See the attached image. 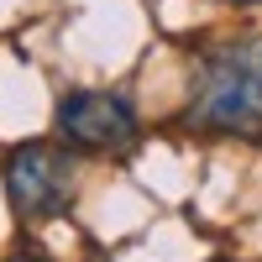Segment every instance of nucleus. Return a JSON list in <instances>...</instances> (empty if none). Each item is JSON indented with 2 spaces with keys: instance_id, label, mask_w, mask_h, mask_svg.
<instances>
[{
  "instance_id": "1",
  "label": "nucleus",
  "mask_w": 262,
  "mask_h": 262,
  "mask_svg": "<svg viewBox=\"0 0 262 262\" xmlns=\"http://www.w3.org/2000/svg\"><path fill=\"white\" fill-rule=\"evenodd\" d=\"M184 126L215 142L262 147V37H226L194 58Z\"/></svg>"
},
{
  "instance_id": "2",
  "label": "nucleus",
  "mask_w": 262,
  "mask_h": 262,
  "mask_svg": "<svg viewBox=\"0 0 262 262\" xmlns=\"http://www.w3.org/2000/svg\"><path fill=\"white\" fill-rule=\"evenodd\" d=\"M6 184V205L21 226H53L74 210V189H79V158L53 137H32L16 142L0 168Z\"/></svg>"
},
{
  "instance_id": "3",
  "label": "nucleus",
  "mask_w": 262,
  "mask_h": 262,
  "mask_svg": "<svg viewBox=\"0 0 262 262\" xmlns=\"http://www.w3.org/2000/svg\"><path fill=\"white\" fill-rule=\"evenodd\" d=\"M53 131L74 158H131L142 147V116L126 90H63L53 105Z\"/></svg>"
},
{
  "instance_id": "4",
  "label": "nucleus",
  "mask_w": 262,
  "mask_h": 262,
  "mask_svg": "<svg viewBox=\"0 0 262 262\" xmlns=\"http://www.w3.org/2000/svg\"><path fill=\"white\" fill-rule=\"evenodd\" d=\"M6 262H53V257H42V252H11Z\"/></svg>"
},
{
  "instance_id": "5",
  "label": "nucleus",
  "mask_w": 262,
  "mask_h": 262,
  "mask_svg": "<svg viewBox=\"0 0 262 262\" xmlns=\"http://www.w3.org/2000/svg\"><path fill=\"white\" fill-rule=\"evenodd\" d=\"M231 6H262V0H231Z\"/></svg>"
},
{
  "instance_id": "6",
  "label": "nucleus",
  "mask_w": 262,
  "mask_h": 262,
  "mask_svg": "<svg viewBox=\"0 0 262 262\" xmlns=\"http://www.w3.org/2000/svg\"><path fill=\"white\" fill-rule=\"evenodd\" d=\"M210 262H231V257H210Z\"/></svg>"
}]
</instances>
